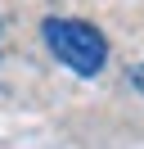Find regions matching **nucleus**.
<instances>
[{
  "label": "nucleus",
  "mask_w": 144,
  "mask_h": 149,
  "mask_svg": "<svg viewBox=\"0 0 144 149\" xmlns=\"http://www.w3.org/2000/svg\"><path fill=\"white\" fill-rule=\"evenodd\" d=\"M126 77H131V86H135V91L144 95V59H140V63H135V68H131V72H126Z\"/></svg>",
  "instance_id": "2"
},
{
  "label": "nucleus",
  "mask_w": 144,
  "mask_h": 149,
  "mask_svg": "<svg viewBox=\"0 0 144 149\" xmlns=\"http://www.w3.org/2000/svg\"><path fill=\"white\" fill-rule=\"evenodd\" d=\"M41 36H45V50L77 77H99L108 63V36L86 18H63V14L45 18Z\"/></svg>",
  "instance_id": "1"
}]
</instances>
